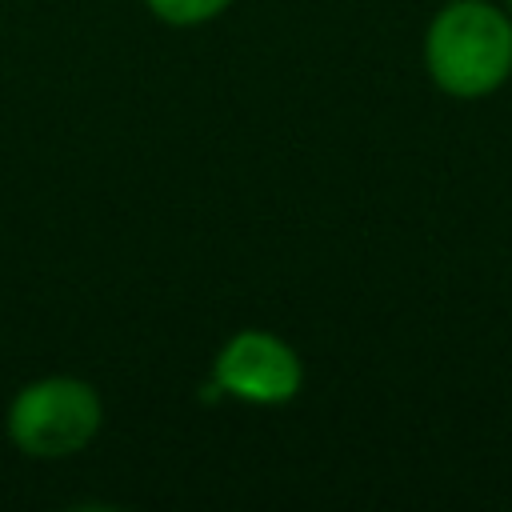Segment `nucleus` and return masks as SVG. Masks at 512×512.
Instances as JSON below:
<instances>
[{
	"mask_svg": "<svg viewBox=\"0 0 512 512\" xmlns=\"http://www.w3.org/2000/svg\"><path fill=\"white\" fill-rule=\"evenodd\" d=\"M212 384L224 396H236L244 404H284L304 384V364L288 340L276 332H236L212 364Z\"/></svg>",
	"mask_w": 512,
	"mask_h": 512,
	"instance_id": "obj_3",
	"label": "nucleus"
},
{
	"mask_svg": "<svg viewBox=\"0 0 512 512\" xmlns=\"http://www.w3.org/2000/svg\"><path fill=\"white\" fill-rule=\"evenodd\" d=\"M504 8H508V16H512V0H504Z\"/></svg>",
	"mask_w": 512,
	"mask_h": 512,
	"instance_id": "obj_5",
	"label": "nucleus"
},
{
	"mask_svg": "<svg viewBox=\"0 0 512 512\" xmlns=\"http://www.w3.org/2000/svg\"><path fill=\"white\" fill-rule=\"evenodd\" d=\"M104 408L92 384L76 376H44L16 392L8 404V436L20 452L60 460L80 452L100 432Z\"/></svg>",
	"mask_w": 512,
	"mask_h": 512,
	"instance_id": "obj_2",
	"label": "nucleus"
},
{
	"mask_svg": "<svg viewBox=\"0 0 512 512\" xmlns=\"http://www.w3.org/2000/svg\"><path fill=\"white\" fill-rule=\"evenodd\" d=\"M428 80L452 100H484L512 76V16L492 0H448L424 28Z\"/></svg>",
	"mask_w": 512,
	"mask_h": 512,
	"instance_id": "obj_1",
	"label": "nucleus"
},
{
	"mask_svg": "<svg viewBox=\"0 0 512 512\" xmlns=\"http://www.w3.org/2000/svg\"><path fill=\"white\" fill-rule=\"evenodd\" d=\"M152 8V16H160L164 24L188 28V24H204L212 16H220L232 0H144Z\"/></svg>",
	"mask_w": 512,
	"mask_h": 512,
	"instance_id": "obj_4",
	"label": "nucleus"
}]
</instances>
